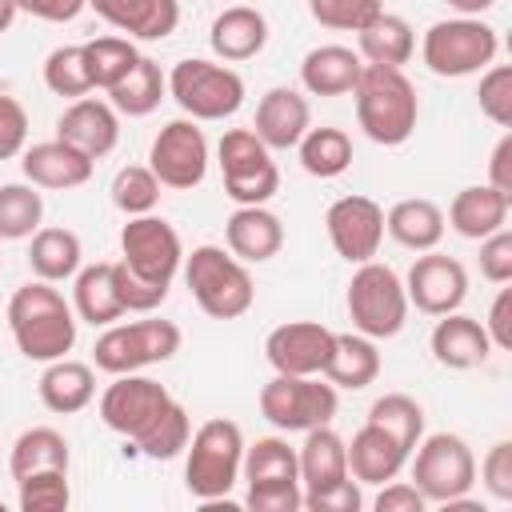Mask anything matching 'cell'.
Listing matches in <instances>:
<instances>
[{"label": "cell", "mask_w": 512, "mask_h": 512, "mask_svg": "<svg viewBox=\"0 0 512 512\" xmlns=\"http://www.w3.org/2000/svg\"><path fill=\"white\" fill-rule=\"evenodd\" d=\"M44 88L68 100H80L92 92V76H88V60H84V44H64L52 48L44 60Z\"/></svg>", "instance_id": "obj_43"}, {"label": "cell", "mask_w": 512, "mask_h": 512, "mask_svg": "<svg viewBox=\"0 0 512 512\" xmlns=\"http://www.w3.org/2000/svg\"><path fill=\"white\" fill-rule=\"evenodd\" d=\"M120 264L128 272H136L140 280L152 284H168L184 264V244L180 232L164 220V216H128V224L120 228Z\"/></svg>", "instance_id": "obj_12"}, {"label": "cell", "mask_w": 512, "mask_h": 512, "mask_svg": "<svg viewBox=\"0 0 512 512\" xmlns=\"http://www.w3.org/2000/svg\"><path fill=\"white\" fill-rule=\"evenodd\" d=\"M324 228H328V240H332L340 260L364 264V260H376V252H380L384 208L372 196H340L328 204Z\"/></svg>", "instance_id": "obj_15"}, {"label": "cell", "mask_w": 512, "mask_h": 512, "mask_svg": "<svg viewBox=\"0 0 512 512\" xmlns=\"http://www.w3.org/2000/svg\"><path fill=\"white\" fill-rule=\"evenodd\" d=\"M68 440L56 428H24L8 452V472L12 480H24L32 472H68Z\"/></svg>", "instance_id": "obj_35"}, {"label": "cell", "mask_w": 512, "mask_h": 512, "mask_svg": "<svg viewBox=\"0 0 512 512\" xmlns=\"http://www.w3.org/2000/svg\"><path fill=\"white\" fill-rule=\"evenodd\" d=\"M308 12L332 32H360L372 16L384 12V0H308Z\"/></svg>", "instance_id": "obj_46"}, {"label": "cell", "mask_w": 512, "mask_h": 512, "mask_svg": "<svg viewBox=\"0 0 512 512\" xmlns=\"http://www.w3.org/2000/svg\"><path fill=\"white\" fill-rule=\"evenodd\" d=\"M340 408L336 384L320 380V376H288L276 372L264 388H260V416L276 428V432H308L320 424H332Z\"/></svg>", "instance_id": "obj_9"}, {"label": "cell", "mask_w": 512, "mask_h": 512, "mask_svg": "<svg viewBox=\"0 0 512 512\" xmlns=\"http://www.w3.org/2000/svg\"><path fill=\"white\" fill-rule=\"evenodd\" d=\"M92 164H96L92 156L76 152L64 140H40V144L20 152L24 180L36 184V188H52V192H68V188L88 184L92 180Z\"/></svg>", "instance_id": "obj_20"}, {"label": "cell", "mask_w": 512, "mask_h": 512, "mask_svg": "<svg viewBox=\"0 0 512 512\" xmlns=\"http://www.w3.org/2000/svg\"><path fill=\"white\" fill-rule=\"evenodd\" d=\"M84 60H88V76L92 88H116L140 60V48L128 36H96L84 44Z\"/></svg>", "instance_id": "obj_40"}, {"label": "cell", "mask_w": 512, "mask_h": 512, "mask_svg": "<svg viewBox=\"0 0 512 512\" xmlns=\"http://www.w3.org/2000/svg\"><path fill=\"white\" fill-rule=\"evenodd\" d=\"M88 8L128 40H164L180 24L176 0H88Z\"/></svg>", "instance_id": "obj_23"}, {"label": "cell", "mask_w": 512, "mask_h": 512, "mask_svg": "<svg viewBox=\"0 0 512 512\" xmlns=\"http://www.w3.org/2000/svg\"><path fill=\"white\" fill-rule=\"evenodd\" d=\"M336 332L316 324V320H288L276 324L264 336V360L272 364V372H288V376H324V364L332 356Z\"/></svg>", "instance_id": "obj_16"}, {"label": "cell", "mask_w": 512, "mask_h": 512, "mask_svg": "<svg viewBox=\"0 0 512 512\" xmlns=\"http://www.w3.org/2000/svg\"><path fill=\"white\" fill-rule=\"evenodd\" d=\"M364 72L360 52L344 44H320L300 60V84L308 96H348Z\"/></svg>", "instance_id": "obj_27"}, {"label": "cell", "mask_w": 512, "mask_h": 512, "mask_svg": "<svg viewBox=\"0 0 512 512\" xmlns=\"http://www.w3.org/2000/svg\"><path fill=\"white\" fill-rule=\"evenodd\" d=\"M356 52L364 64H376V68H404L416 52V32L404 16L396 12H380L372 16L360 32H356Z\"/></svg>", "instance_id": "obj_32"}, {"label": "cell", "mask_w": 512, "mask_h": 512, "mask_svg": "<svg viewBox=\"0 0 512 512\" xmlns=\"http://www.w3.org/2000/svg\"><path fill=\"white\" fill-rule=\"evenodd\" d=\"M344 444H348V476L360 480V484H388L408 464V448H400L384 428H376L368 420Z\"/></svg>", "instance_id": "obj_25"}, {"label": "cell", "mask_w": 512, "mask_h": 512, "mask_svg": "<svg viewBox=\"0 0 512 512\" xmlns=\"http://www.w3.org/2000/svg\"><path fill=\"white\" fill-rule=\"evenodd\" d=\"M168 96L192 120H224L244 104V76L228 64L188 56L168 72Z\"/></svg>", "instance_id": "obj_7"}, {"label": "cell", "mask_w": 512, "mask_h": 512, "mask_svg": "<svg viewBox=\"0 0 512 512\" xmlns=\"http://www.w3.org/2000/svg\"><path fill=\"white\" fill-rule=\"evenodd\" d=\"M484 332L492 340V348L508 352L512 348V288H500L492 308H488V320H484Z\"/></svg>", "instance_id": "obj_55"}, {"label": "cell", "mask_w": 512, "mask_h": 512, "mask_svg": "<svg viewBox=\"0 0 512 512\" xmlns=\"http://www.w3.org/2000/svg\"><path fill=\"white\" fill-rule=\"evenodd\" d=\"M168 96V76L160 72L156 60L140 56L136 68L116 84L108 88V104L120 112V116H148L160 108V100Z\"/></svg>", "instance_id": "obj_37"}, {"label": "cell", "mask_w": 512, "mask_h": 512, "mask_svg": "<svg viewBox=\"0 0 512 512\" xmlns=\"http://www.w3.org/2000/svg\"><path fill=\"white\" fill-rule=\"evenodd\" d=\"M296 468H300V488L304 492H316V488H328V484L344 480L348 476V444H344V436L332 432V424L308 428L304 444L296 448Z\"/></svg>", "instance_id": "obj_28"}, {"label": "cell", "mask_w": 512, "mask_h": 512, "mask_svg": "<svg viewBox=\"0 0 512 512\" xmlns=\"http://www.w3.org/2000/svg\"><path fill=\"white\" fill-rule=\"evenodd\" d=\"M188 436H192V420H188V408L180 400H172L164 408V416L132 444V452L148 456V460H172L188 448Z\"/></svg>", "instance_id": "obj_42"}, {"label": "cell", "mask_w": 512, "mask_h": 512, "mask_svg": "<svg viewBox=\"0 0 512 512\" xmlns=\"http://www.w3.org/2000/svg\"><path fill=\"white\" fill-rule=\"evenodd\" d=\"M180 328L172 320H132V324H108L96 344H92V360L100 372L108 376H124V372H140L148 364H164L180 352Z\"/></svg>", "instance_id": "obj_8"}, {"label": "cell", "mask_w": 512, "mask_h": 512, "mask_svg": "<svg viewBox=\"0 0 512 512\" xmlns=\"http://www.w3.org/2000/svg\"><path fill=\"white\" fill-rule=\"evenodd\" d=\"M20 496V512H64L72 492H68V472H32L24 480H16Z\"/></svg>", "instance_id": "obj_45"}, {"label": "cell", "mask_w": 512, "mask_h": 512, "mask_svg": "<svg viewBox=\"0 0 512 512\" xmlns=\"http://www.w3.org/2000/svg\"><path fill=\"white\" fill-rule=\"evenodd\" d=\"M56 140L72 144L76 152L100 160L116 148L120 140V112L108 104V100H96V96H80L72 100L60 120H56Z\"/></svg>", "instance_id": "obj_18"}, {"label": "cell", "mask_w": 512, "mask_h": 512, "mask_svg": "<svg viewBox=\"0 0 512 512\" xmlns=\"http://www.w3.org/2000/svg\"><path fill=\"white\" fill-rule=\"evenodd\" d=\"M412 484L428 504H448L456 496H468L476 484V456L464 436L456 432H432L420 436L412 448Z\"/></svg>", "instance_id": "obj_11"}, {"label": "cell", "mask_w": 512, "mask_h": 512, "mask_svg": "<svg viewBox=\"0 0 512 512\" xmlns=\"http://www.w3.org/2000/svg\"><path fill=\"white\" fill-rule=\"evenodd\" d=\"M352 100H356V124L364 128V136L372 144L396 148L416 132L420 96H416V84L404 76V68L364 64V72L352 88Z\"/></svg>", "instance_id": "obj_2"}, {"label": "cell", "mask_w": 512, "mask_h": 512, "mask_svg": "<svg viewBox=\"0 0 512 512\" xmlns=\"http://www.w3.org/2000/svg\"><path fill=\"white\" fill-rule=\"evenodd\" d=\"M312 128V108H308V96L296 92V88H268L256 104V120H252V132L264 140L268 152H288L300 144V136Z\"/></svg>", "instance_id": "obj_19"}, {"label": "cell", "mask_w": 512, "mask_h": 512, "mask_svg": "<svg viewBox=\"0 0 512 512\" xmlns=\"http://www.w3.org/2000/svg\"><path fill=\"white\" fill-rule=\"evenodd\" d=\"M224 244L244 264H264L284 248V224L264 204H236V212L224 220Z\"/></svg>", "instance_id": "obj_21"}, {"label": "cell", "mask_w": 512, "mask_h": 512, "mask_svg": "<svg viewBox=\"0 0 512 512\" xmlns=\"http://www.w3.org/2000/svg\"><path fill=\"white\" fill-rule=\"evenodd\" d=\"M16 8L44 24H68L88 8V0H16Z\"/></svg>", "instance_id": "obj_56"}, {"label": "cell", "mask_w": 512, "mask_h": 512, "mask_svg": "<svg viewBox=\"0 0 512 512\" xmlns=\"http://www.w3.org/2000/svg\"><path fill=\"white\" fill-rule=\"evenodd\" d=\"M376 376H380L376 340H368V336H360V332H336L332 356H328V364H324V380L336 384V388L360 392V388L376 384Z\"/></svg>", "instance_id": "obj_33"}, {"label": "cell", "mask_w": 512, "mask_h": 512, "mask_svg": "<svg viewBox=\"0 0 512 512\" xmlns=\"http://www.w3.org/2000/svg\"><path fill=\"white\" fill-rule=\"evenodd\" d=\"M368 424L384 428V432H388L400 448H408V456H412V448H416L420 436H424V408H420L412 396H404V392H384L380 400H372Z\"/></svg>", "instance_id": "obj_39"}, {"label": "cell", "mask_w": 512, "mask_h": 512, "mask_svg": "<svg viewBox=\"0 0 512 512\" xmlns=\"http://www.w3.org/2000/svg\"><path fill=\"white\" fill-rule=\"evenodd\" d=\"M208 44H212V52H216L224 64L252 60V56H260L264 44H268V20H264V12H256V8H248V4H232V8H224V12L212 20Z\"/></svg>", "instance_id": "obj_26"}, {"label": "cell", "mask_w": 512, "mask_h": 512, "mask_svg": "<svg viewBox=\"0 0 512 512\" xmlns=\"http://www.w3.org/2000/svg\"><path fill=\"white\" fill-rule=\"evenodd\" d=\"M476 100H480V112L496 128H512V68L508 64H488L480 72Z\"/></svg>", "instance_id": "obj_47"}, {"label": "cell", "mask_w": 512, "mask_h": 512, "mask_svg": "<svg viewBox=\"0 0 512 512\" xmlns=\"http://www.w3.org/2000/svg\"><path fill=\"white\" fill-rule=\"evenodd\" d=\"M404 292H408V304H416L424 316H444V312H456L464 304L468 272L456 256L428 248L424 256L412 260V268L404 276Z\"/></svg>", "instance_id": "obj_17"}, {"label": "cell", "mask_w": 512, "mask_h": 512, "mask_svg": "<svg viewBox=\"0 0 512 512\" xmlns=\"http://www.w3.org/2000/svg\"><path fill=\"white\" fill-rule=\"evenodd\" d=\"M44 220L36 184H0V240H28Z\"/></svg>", "instance_id": "obj_41"}, {"label": "cell", "mask_w": 512, "mask_h": 512, "mask_svg": "<svg viewBox=\"0 0 512 512\" xmlns=\"http://www.w3.org/2000/svg\"><path fill=\"white\" fill-rule=\"evenodd\" d=\"M148 168L156 172L160 188H176V192L196 188L208 176V140L200 120L192 116L168 120L148 148Z\"/></svg>", "instance_id": "obj_13"}, {"label": "cell", "mask_w": 512, "mask_h": 512, "mask_svg": "<svg viewBox=\"0 0 512 512\" xmlns=\"http://www.w3.org/2000/svg\"><path fill=\"white\" fill-rule=\"evenodd\" d=\"M296 152H300V168L316 180H336L352 168V136L344 128H332V124L308 128L300 136Z\"/></svg>", "instance_id": "obj_36"}, {"label": "cell", "mask_w": 512, "mask_h": 512, "mask_svg": "<svg viewBox=\"0 0 512 512\" xmlns=\"http://www.w3.org/2000/svg\"><path fill=\"white\" fill-rule=\"evenodd\" d=\"M456 16H484L488 8H496V0H444Z\"/></svg>", "instance_id": "obj_58"}, {"label": "cell", "mask_w": 512, "mask_h": 512, "mask_svg": "<svg viewBox=\"0 0 512 512\" xmlns=\"http://www.w3.org/2000/svg\"><path fill=\"white\" fill-rule=\"evenodd\" d=\"M372 508H376V512H424L428 500L420 496L416 484H408V480H388V484H380Z\"/></svg>", "instance_id": "obj_54"}, {"label": "cell", "mask_w": 512, "mask_h": 512, "mask_svg": "<svg viewBox=\"0 0 512 512\" xmlns=\"http://www.w3.org/2000/svg\"><path fill=\"white\" fill-rule=\"evenodd\" d=\"M76 324L80 320L72 304L48 280H28L8 296V332L16 340V352L32 364L68 356L76 344Z\"/></svg>", "instance_id": "obj_1"}, {"label": "cell", "mask_w": 512, "mask_h": 512, "mask_svg": "<svg viewBox=\"0 0 512 512\" xmlns=\"http://www.w3.org/2000/svg\"><path fill=\"white\" fill-rule=\"evenodd\" d=\"M36 388H40V404L48 412L72 416V412H84L92 404V396H96V372H92V364H80V360L60 356V360L44 364Z\"/></svg>", "instance_id": "obj_31"}, {"label": "cell", "mask_w": 512, "mask_h": 512, "mask_svg": "<svg viewBox=\"0 0 512 512\" xmlns=\"http://www.w3.org/2000/svg\"><path fill=\"white\" fill-rule=\"evenodd\" d=\"M112 204L124 216H148L160 204V180L148 164H124L112 176Z\"/></svg>", "instance_id": "obj_44"}, {"label": "cell", "mask_w": 512, "mask_h": 512, "mask_svg": "<svg viewBox=\"0 0 512 512\" xmlns=\"http://www.w3.org/2000/svg\"><path fill=\"white\" fill-rule=\"evenodd\" d=\"M496 52H500V36L480 16L436 20L420 40V56H424L428 72L444 76V80H460V76L484 72L488 64H496Z\"/></svg>", "instance_id": "obj_6"}, {"label": "cell", "mask_w": 512, "mask_h": 512, "mask_svg": "<svg viewBox=\"0 0 512 512\" xmlns=\"http://www.w3.org/2000/svg\"><path fill=\"white\" fill-rule=\"evenodd\" d=\"M480 276L492 284L512 280V232H508V224L480 240Z\"/></svg>", "instance_id": "obj_52"}, {"label": "cell", "mask_w": 512, "mask_h": 512, "mask_svg": "<svg viewBox=\"0 0 512 512\" xmlns=\"http://www.w3.org/2000/svg\"><path fill=\"white\" fill-rule=\"evenodd\" d=\"M244 508H252V512H300L304 508V488H300V480L248 484Z\"/></svg>", "instance_id": "obj_48"}, {"label": "cell", "mask_w": 512, "mask_h": 512, "mask_svg": "<svg viewBox=\"0 0 512 512\" xmlns=\"http://www.w3.org/2000/svg\"><path fill=\"white\" fill-rule=\"evenodd\" d=\"M184 284L204 316L212 320H240L256 304V284L244 260L224 252L220 244H200L184 256Z\"/></svg>", "instance_id": "obj_3"}, {"label": "cell", "mask_w": 512, "mask_h": 512, "mask_svg": "<svg viewBox=\"0 0 512 512\" xmlns=\"http://www.w3.org/2000/svg\"><path fill=\"white\" fill-rule=\"evenodd\" d=\"M80 260H84V248L72 228H36L32 232L28 268L36 280H48V284L72 280L80 272Z\"/></svg>", "instance_id": "obj_34"}, {"label": "cell", "mask_w": 512, "mask_h": 512, "mask_svg": "<svg viewBox=\"0 0 512 512\" xmlns=\"http://www.w3.org/2000/svg\"><path fill=\"white\" fill-rule=\"evenodd\" d=\"M216 160L232 204H268L280 192V168L252 128H228L216 144Z\"/></svg>", "instance_id": "obj_10"}, {"label": "cell", "mask_w": 512, "mask_h": 512, "mask_svg": "<svg viewBox=\"0 0 512 512\" xmlns=\"http://www.w3.org/2000/svg\"><path fill=\"white\" fill-rule=\"evenodd\" d=\"M348 320L360 336L368 340H392L400 336V328L408 324V292L404 280L396 276V268L380 264V260H364L356 264L352 280H348Z\"/></svg>", "instance_id": "obj_5"}, {"label": "cell", "mask_w": 512, "mask_h": 512, "mask_svg": "<svg viewBox=\"0 0 512 512\" xmlns=\"http://www.w3.org/2000/svg\"><path fill=\"white\" fill-rule=\"evenodd\" d=\"M488 184L504 196H512V132H504L492 148V160H488Z\"/></svg>", "instance_id": "obj_57"}, {"label": "cell", "mask_w": 512, "mask_h": 512, "mask_svg": "<svg viewBox=\"0 0 512 512\" xmlns=\"http://www.w3.org/2000/svg\"><path fill=\"white\" fill-rule=\"evenodd\" d=\"M16 0H0V32H8L12 28V20H16Z\"/></svg>", "instance_id": "obj_59"}, {"label": "cell", "mask_w": 512, "mask_h": 512, "mask_svg": "<svg viewBox=\"0 0 512 512\" xmlns=\"http://www.w3.org/2000/svg\"><path fill=\"white\" fill-rule=\"evenodd\" d=\"M304 508L308 512H360L364 508V492H360V480L344 476L328 488H316V492H304Z\"/></svg>", "instance_id": "obj_51"}, {"label": "cell", "mask_w": 512, "mask_h": 512, "mask_svg": "<svg viewBox=\"0 0 512 512\" xmlns=\"http://www.w3.org/2000/svg\"><path fill=\"white\" fill-rule=\"evenodd\" d=\"M444 208L436 200H424V196H408V200H396L388 212H384V232L408 248V252H428L444 240Z\"/></svg>", "instance_id": "obj_29"}, {"label": "cell", "mask_w": 512, "mask_h": 512, "mask_svg": "<svg viewBox=\"0 0 512 512\" xmlns=\"http://www.w3.org/2000/svg\"><path fill=\"white\" fill-rule=\"evenodd\" d=\"M244 484H268V480H300L296 448L284 436H260L256 444H244L240 460Z\"/></svg>", "instance_id": "obj_38"}, {"label": "cell", "mask_w": 512, "mask_h": 512, "mask_svg": "<svg viewBox=\"0 0 512 512\" xmlns=\"http://www.w3.org/2000/svg\"><path fill=\"white\" fill-rule=\"evenodd\" d=\"M480 484L496 504H512V440H496L480 460Z\"/></svg>", "instance_id": "obj_49"}, {"label": "cell", "mask_w": 512, "mask_h": 512, "mask_svg": "<svg viewBox=\"0 0 512 512\" xmlns=\"http://www.w3.org/2000/svg\"><path fill=\"white\" fill-rule=\"evenodd\" d=\"M28 144V108L16 96L0 92V160L20 156Z\"/></svg>", "instance_id": "obj_53"}, {"label": "cell", "mask_w": 512, "mask_h": 512, "mask_svg": "<svg viewBox=\"0 0 512 512\" xmlns=\"http://www.w3.org/2000/svg\"><path fill=\"white\" fill-rule=\"evenodd\" d=\"M72 312L92 328H108L124 316V304L116 292V268L108 260L88 264L72 276Z\"/></svg>", "instance_id": "obj_30"}, {"label": "cell", "mask_w": 512, "mask_h": 512, "mask_svg": "<svg viewBox=\"0 0 512 512\" xmlns=\"http://www.w3.org/2000/svg\"><path fill=\"white\" fill-rule=\"evenodd\" d=\"M508 208H512V196L496 192L492 184H468L452 196L444 224L464 240H484L508 224Z\"/></svg>", "instance_id": "obj_24"}, {"label": "cell", "mask_w": 512, "mask_h": 512, "mask_svg": "<svg viewBox=\"0 0 512 512\" xmlns=\"http://www.w3.org/2000/svg\"><path fill=\"white\" fill-rule=\"evenodd\" d=\"M116 268V292H120V304L124 312H152L168 300V284H152V280H140L136 272H128L120 260L112 264Z\"/></svg>", "instance_id": "obj_50"}, {"label": "cell", "mask_w": 512, "mask_h": 512, "mask_svg": "<svg viewBox=\"0 0 512 512\" xmlns=\"http://www.w3.org/2000/svg\"><path fill=\"white\" fill-rule=\"evenodd\" d=\"M428 348L436 356L440 368H452V372H468V368H480L488 356H492V340L484 332V324L476 316H464L460 308L456 312H444L428 336Z\"/></svg>", "instance_id": "obj_22"}, {"label": "cell", "mask_w": 512, "mask_h": 512, "mask_svg": "<svg viewBox=\"0 0 512 512\" xmlns=\"http://www.w3.org/2000/svg\"><path fill=\"white\" fill-rule=\"evenodd\" d=\"M240 460H244V432L236 420L212 416L188 436V460H184V484L196 500L212 504L232 492L240 480Z\"/></svg>", "instance_id": "obj_4"}, {"label": "cell", "mask_w": 512, "mask_h": 512, "mask_svg": "<svg viewBox=\"0 0 512 512\" xmlns=\"http://www.w3.org/2000/svg\"><path fill=\"white\" fill-rule=\"evenodd\" d=\"M168 404H172V392L160 380L140 376V372H124V376H116L104 388V396H100V420L116 436H124L128 444H136L164 416Z\"/></svg>", "instance_id": "obj_14"}]
</instances>
